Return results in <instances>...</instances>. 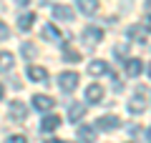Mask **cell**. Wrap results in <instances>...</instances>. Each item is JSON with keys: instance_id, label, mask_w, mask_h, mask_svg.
<instances>
[{"instance_id": "1", "label": "cell", "mask_w": 151, "mask_h": 143, "mask_svg": "<svg viewBox=\"0 0 151 143\" xmlns=\"http://www.w3.org/2000/svg\"><path fill=\"white\" fill-rule=\"evenodd\" d=\"M144 111H146V88H144V85H139V88H136V95L131 98V103H129V113L141 116Z\"/></svg>"}, {"instance_id": "2", "label": "cell", "mask_w": 151, "mask_h": 143, "mask_svg": "<svg viewBox=\"0 0 151 143\" xmlns=\"http://www.w3.org/2000/svg\"><path fill=\"white\" fill-rule=\"evenodd\" d=\"M58 85H60V90H65V93L76 90V85H78V73H76V70H65V73H60L58 75Z\"/></svg>"}, {"instance_id": "3", "label": "cell", "mask_w": 151, "mask_h": 143, "mask_svg": "<svg viewBox=\"0 0 151 143\" xmlns=\"http://www.w3.org/2000/svg\"><path fill=\"white\" fill-rule=\"evenodd\" d=\"M83 40H86L88 48L98 45V43L103 40V30H101V28H96V25H88L86 30H83Z\"/></svg>"}, {"instance_id": "4", "label": "cell", "mask_w": 151, "mask_h": 143, "mask_svg": "<svg viewBox=\"0 0 151 143\" xmlns=\"http://www.w3.org/2000/svg\"><path fill=\"white\" fill-rule=\"evenodd\" d=\"M53 18L55 20H60V23H73V18H76V13L70 10L68 5H53Z\"/></svg>"}, {"instance_id": "5", "label": "cell", "mask_w": 151, "mask_h": 143, "mask_svg": "<svg viewBox=\"0 0 151 143\" xmlns=\"http://www.w3.org/2000/svg\"><path fill=\"white\" fill-rule=\"evenodd\" d=\"M53 106H55V101L50 95H43V93L33 95V108H35V111H50Z\"/></svg>"}, {"instance_id": "6", "label": "cell", "mask_w": 151, "mask_h": 143, "mask_svg": "<svg viewBox=\"0 0 151 143\" xmlns=\"http://www.w3.org/2000/svg\"><path fill=\"white\" fill-rule=\"evenodd\" d=\"M28 78L33 83H45L48 80V70L40 68V65H28Z\"/></svg>"}, {"instance_id": "7", "label": "cell", "mask_w": 151, "mask_h": 143, "mask_svg": "<svg viewBox=\"0 0 151 143\" xmlns=\"http://www.w3.org/2000/svg\"><path fill=\"white\" fill-rule=\"evenodd\" d=\"M101 98H103V88L98 83H93V85H88V90H86V101L91 103H101Z\"/></svg>"}, {"instance_id": "8", "label": "cell", "mask_w": 151, "mask_h": 143, "mask_svg": "<svg viewBox=\"0 0 151 143\" xmlns=\"http://www.w3.org/2000/svg\"><path fill=\"white\" fill-rule=\"evenodd\" d=\"M98 128H101V131H113V128H119V116H101L98 118Z\"/></svg>"}, {"instance_id": "9", "label": "cell", "mask_w": 151, "mask_h": 143, "mask_svg": "<svg viewBox=\"0 0 151 143\" xmlns=\"http://www.w3.org/2000/svg\"><path fill=\"white\" fill-rule=\"evenodd\" d=\"M106 73H111L108 63H103V60H91L88 63V75H106Z\"/></svg>"}, {"instance_id": "10", "label": "cell", "mask_w": 151, "mask_h": 143, "mask_svg": "<svg viewBox=\"0 0 151 143\" xmlns=\"http://www.w3.org/2000/svg\"><path fill=\"white\" fill-rule=\"evenodd\" d=\"M58 126H60V118L55 116V113H50V116H45L43 121H40V131H43V133H50V131H55Z\"/></svg>"}, {"instance_id": "11", "label": "cell", "mask_w": 151, "mask_h": 143, "mask_svg": "<svg viewBox=\"0 0 151 143\" xmlns=\"http://www.w3.org/2000/svg\"><path fill=\"white\" fill-rule=\"evenodd\" d=\"M83 116H86V103H70V108H68V118H70V123L81 121Z\"/></svg>"}, {"instance_id": "12", "label": "cell", "mask_w": 151, "mask_h": 143, "mask_svg": "<svg viewBox=\"0 0 151 143\" xmlns=\"http://www.w3.org/2000/svg\"><path fill=\"white\" fill-rule=\"evenodd\" d=\"M124 63H126V73H129L131 78L141 75V70H144V65H141V60H139V58H129V60H124Z\"/></svg>"}, {"instance_id": "13", "label": "cell", "mask_w": 151, "mask_h": 143, "mask_svg": "<svg viewBox=\"0 0 151 143\" xmlns=\"http://www.w3.org/2000/svg\"><path fill=\"white\" fill-rule=\"evenodd\" d=\"M25 113H28L25 103H20V101H10V116L15 118V121H23V118H25Z\"/></svg>"}, {"instance_id": "14", "label": "cell", "mask_w": 151, "mask_h": 143, "mask_svg": "<svg viewBox=\"0 0 151 143\" xmlns=\"http://www.w3.org/2000/svg\"><path fill=\"white\" fill-rule=\"evenodd\" d=\"M78 138H81L83 143H93V141H96V128L81 126V128H78Z\"/></svg>"}, {"instance_id": "15", "label": "cell", "mask_w": 151, "mask_h": 143, "mask_svg": "<svg viewBox=\"0 0 151 143\" xmlns=\"http://www.w3.org/2000/svg\"><path fill=\"white\" fill-rule=\"evenodd\" d=\"M78 10L86 15H93L98 10V0H78Z\"/></svg>"}, {"instance_id": "16", "label": "cell", "mask_w": 151, "mask_h": 143, "mask_svg": "<svg viewBox=\"0 0 151 143\" xmlns=\"http://www.w3.org/2000/svg\"><path fill=\"white\" fill-rule=\"evenodd\" d=\"M43 38H45V40H50V43H60V30L48 23V25L43 28Z\"/></svg>"}, {"instance_id": "17", "label": "cell", "mask_w": 151, "mask_h": 143, "mask_svg": "<svg viewBox=\"0 0 151 143\" xmlns=\"http://www.w3.org/2000/svg\"><path fill=\"white\" fill-rule=\"evenodd\" d=\"M33 23H35V15H33V13H23V15L18 18V28H20V30H30Z\"/></svg>"}, {"instance_id": "18", "label": "cell", "mask_w": 151, "mask_h": 143, "mask_svg": "<svg viewBox=\"0 0 151 143\" xmlns=\"http://www.w3.org/2000/svg\"><path fill=\"white\" fill-rule=\"evenodd\" d=\"M129 38H131V40H136L139 45H144V43H146V30L134 25V28H129Z\"/></svg>"}, {"instance_id": "19", "label": "cell", "mask_w": 151, "mask_h": 143, "mask_svg": "<svg viewBox=\"0 0 151 143\" xmlns=\"http://www.w3.org/2000/svg\"><path fill=\"white\" fill-rule=\"evenodd\" d=\"M5 70H13V53H0V73H5Z\"/></svg>"}, {"instance_id": "20", "label": "cell", "mask_w": 151, "mask_h": 143, "mask_svg": "<svg viewBox=\"0 0 151 143\" xmlns=\"http://www.w3.org/2000/svg\"><path fill=\"white\" fill-rule=\"evenodd\" d=\"M129 50H131V43H119V45L113 48V55L119 60H126V55H129Z\"/></svg>"}, {"instance_id": "21", "label": "cell", "mask_w": 151, "mask_h": 143, "mask_svg": "<svg viewBox=\"0 0 151 143\" xmlns=\"http://www.w3.org/2000/svg\"><path fill=\"white\" fill-rule=\"evenodd\" d=\"M63 58L68 60V63H78V60H81V55H78V50H73L70 45H63Z\"/></svg>"}, {"instance_id": "22", "label": "cell", "mask_w": 151, "mask_h": 143, "mask_svg": "<svg viewBox=\"0 0 151 143\" xmlns=\"http://www.w3.org/2000/svg\"><path fill=\"white\" fill-rule=\"evenodd\" d=\"M23 55H25L28 60H30V58H35V55H38L35 45H30V43H23Z\"/></svg>"}, {"instance_id": "23", "label": "cell", "mask_w": 151, "mask_h": 143, "mask_svg": "<svg viewBox=\"0 0 151 143\" xmlns=\"http://www.w3.org/2000/svg\"><path fill=\"white\" fill-rule=\"evenodd\" d=\"M5 38H10V28L5 23H0V40H5Z\"/></svg>"}, {"instance_id": "24", "label": "cell", "mask_w": 151, "mask_h": 143, "mask_svg": "<svg viewBox=\"0 0 151 143\" xmlns=\"http://www.w3.org/2000/svg\"><path fill=\"white\" fill-rule=\"evenodd\" d=\"M8 143H28V141H25V136H10Z\"/></svg>"}, {"instance_id": "25", "label": "cell", "mask_w": 151, "mask_h": 143, "mask_svg": "<svg viewBox=\"0 0 151 143\" xmlns=\"http://www.w3.org/2000/svg\"><path fill=\"white\" fill-rule=\"evenodd\" d=\"M146 30H151V15L146 18Z\"/></svg>"}, {"instance_id": "26", "label": "cell", "mask_w": 151, "mask_h": 143, "mask_svg": "<svg viewBox=\"0 0 151 143\" xmlns=\"http://www.w3.org/2000/svg\"><path fill=\"white\" fill-rule=\"evenodd\" d=\"M45 143H63V141H58V138H48Z\"/></svg>"}, {"instance_id": "27", "label": "cell", "mask_w": 151, "mask_h": 143, "mask_svg": "<svg viewBox=\"0 0 151 143\" xmlns=\"http://www.w3.org/2000/svg\"><path fill=\"white\" fill-rule=\"evenodd\" d=\"M18 5H28V3H30V0H15Z\"/></svg>"}, {"instance_id": "28", "label": "cell", "mask_w": 151, "mask_h": 143, "mask_svg": "<svg viewBox=\"0 0 151 143\" xmlns=\"http://www.w3.org/2000/svg\"><path fill=\"white\" fill-rule=\"evenodd\" d=\"M3 95H5V88H3V83H0V98H3Z\"/></svg>"}, {"instance_id": "29", "label": "cell", "mask_w": 151, "mask_h": 143, "mask_svg": "<svg viewBox=\"0 0 151 143\" xmlns=\"http://www.w3.org/2000/svg\"><path fill=\"white\" fill-rule=\"evenodd\" d=\"M146 73H149V78H151V63H149V68H146Z\"/></svg>"}, {"instance_id": "30", "label": "cell", "mask_w": 151, "mask_h": 143, "mask_svg": "<svg viewBox=\"0 0 151 143\" xmlns=\"http://www.w3.org/2000/svg\"><path fill=\"white\" fill-rule=\"evenodd\" d=\"M149 143H151V128H149Z\"/></svg>"}]
</instances>
